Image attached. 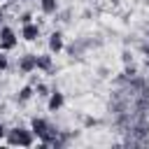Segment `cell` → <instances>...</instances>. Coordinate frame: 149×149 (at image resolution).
Segmentation results:
<instances>
[{
	"mask_svg": "<svg viewBox=\"0 0 149 149\" xmlns=\"http://www.w3.org/2000/svg\"><path fill=\"white\" fill-rule=\"evenodd\" d=\"M7 68H9V58H7L5 51H0V72H5Z\"/></svg>",
	"mask_w": 149,
	"mask_h": 149,
	"instance_id": "obj_12",
	"label": "cell"
},
{
	"mask_svg": "<svg viewBox=\"0 0 149 149\" xmlns=\"http://www.w3.org/2000/svg\"><path fill=\"white\" fill-rule=\"evenodd\" d=\"M2 2H7V0H2Z\"/></svg>",
	"mask_w": 149,
	"mask_h": 149,
	"instance_id": "obj_18",
	"label": "cell"
},
{
	"mask_svg": "<svg viewBox=\"0 0 149 149\" xmlns=\"http://www.w3.org/2000/svg\"><path fill=\"white\" fill-rule=\"evenodd\" d=\"M30 130L35 133V137H40L42 140V144H49L54 137H58V128L49 121V119H44V116H33L30 119Z\"/></svg>",
	"mask_w": 149,
	"mask_h": 149,
	"instance_id": "obj_1",
	"label": "cell"
},
{
	"mask_svg": "<svg viewBox=\"0 0 149 149\" xmlns=\"http://www.w3.org/2000/svg\"><path fill=\"white\" fill-rule=\"evenodd\" d=\"M16 68H19L21 74H33V72L37 70V56H35V54H23V56L19 58Z\"/></svg>",
	"mask_w": 149,
	"mask_h": 149,
	"instance_id": "obj_4",
	"label": "cell"
},
{
	"mask_svg": "<svg viewBox=\"0 0 149 149\" xmlns=\"http://www.w3.org/2000/svg\"><path fill=\"white\" fill-rule=\"evenodd\" d=\"M63 105H65V95H63L61 91H51V95H49V100H47L49 112H58Z\"/></svg>",
	"mask_w": 149,
	"mask_h": 149,
	"instance_id": "obj_8",
	"label": "cell"
},
{
	"mask_svg": "<svg viewBox=\"0 0 149 149\" xmlns=\"http://www.w3.org/2000/svg\"><path fill=\"white\" fill-rule=\"evenodd\" d=\"M35 95H37V98H49V95H51V91H49V86H47V84L37 81V84H35Z\"/></svg>",
	"mask_w": 149,
	"mask_h": 149,
	"instance_id": "obj_11",
	"label": "cell"
},
{
	"mask_svg": "<svg viewBox=\"0 0 149 149\" xmlns=\"http://www.w3.org/2000/svg\"><path fill=\"white\" fill-rule=\"evenodd\" d=\"M5 140H7V144H12V147H30V144H33V140H35V133H33L30 128L14 126V128H9V130H7Z\"/></svg>",
	"mask_w": 149,
	"mask_h": 149,
	"instance_id": "obj_2",
	"label": "cell"
},
{
	"mask_svg": "<svg viewBox=\"0 0 149 149\" xmlns=\"http://www.w3.org/2000/svg\"><path fill=\"white\" fill-rule=\"evenodd\" d=\"M33 95H35V86H30V84H28V86H23V88H19V91H16L14 100H16L19 105H26V102H28Z\"/></svg>",
	"mask_w": 149,
	"mask_h": 149,
	"instance_id": "obj_9",
	"label": "cell"
},
{
	"mask_svg": "<svg viewBox=\"0 0 149 149\" xmlns=\"http://www.w3.org/2000/svg\"><path fill=\"white\" fill-rule=\"evenodd\" d=\"M84 126H86V128H93V126H98V119H93V116H84Z\"/></svg>",
	"mask_w": 149,
	"mask_h": 149,
	"instance_id": "obj_14",
	"label": "cell"
},
{
	"mask_svg": "<svg viewBox=\"0 0 149 149\" xmlns=\"http://www.w3.org/2000/svg\"><path fill=\"white\" fill-rule=\"evenodd\" d=\"M47 44H49V51H51V54L63 51V47H65V42H63V33H61V30H51V35H49Z\"/></svg>",
	"mask_w": 149,
	"mask_h": 149,
	"instance_id": "obj_6",
	"label": "cell"
},
{
	"mask_svg": "<svg viewBox=\"0 0 149 149\" xmlns=\"http://www.w3.org/2000/svg\"><path fill=\"white\" fill-rule=\"evenodd\" d=\"M2 23H5V12L0 9V28H2Z\"/></svg>",
	"mask_w": 149,
	"mask_h": 149,
	"instance_id": "obj_17",
	"label": "cell"
},
{
	"mask_svg": "<svg viewBox=\"0 0 149 149\" xmlns=\"http://www.w3.org/2000/svg\"><path fill=\"white\" fill-rule=\"evenodd\" d=\"M19 21H21V26H26V23L33 21V14L30 12H23V14H19Z\"/></svg>",
	"mask_w": 149,
	"mask_h": 149,
	"instance_id": "obj_13",
	"label": "cell"
},
{
	"mask_svg": "<svg viewBox=\"0 0 149 149\" xmlns=\"http://www.w3.org/2000/svg\"><path fill=\"white\" fill-rule=\"evenodd\" d=\"M5 135H7V128H5V123H2V121H0V140H2V137H5Z\"/></svg>",
	"mask_w": 149,
	"mask_h": 149,
	"instance_id": "obj_16",
	"label": "cell"
},
{
	"mask_svg": "<svg viewBox=\"0 0 149 149\" xmlns=\"http://www.w3.org/2000/svg\"><path fill=\"white\" fill-rule=\"evenodd\" d=\"M121 58H123V63H133V54H130L128 49H126V51L121 54Z\"/></svg>",
	"mask_w": 149,
	"mask_h": 149,
	"instance_id": "obj_15",
	"label": "cell"
},
{
	"mask_svg": "<svg viewBox=\"0 0 149 149\" xmlns=\"http://www.w3.org/2000/svg\"><path fill=\"white\" fill-rule=\"evenodd\" d=\"M16 44H19V40H16L14 28L2 26V28H0V51H12Z\"/></svg>",
	"mask_w": 149,
	"mask_h": 149,
	"instance_id": "obj_3",
	"label": "cell"
},
{
	"mask_svg": "<svg viewBox=\"0 0 149 149\" xmlns=\"http://www.w3.org/2000/svg\"><path fill=\"white\" fill-rule=\"evenodd\" d=\"M37 70H42V72H47V74H54V72H56L51 51H49V54H37Z\"/></svg>",
	"mask_w": 149,
	"mask_h": 149,
	"instance_id": "obj_7",
	"label": "cell"
},
{
	"mask_svg": "<svg viewBox=\"0 0 149 149\" xmlns=\"http://www.w3.org/2000/svg\"><path fill=\"white\" fill-rule=\"evenodd\" d=\"M40 9L44 16H54L58 14V0H40Z\"/></svg>",
	"mask_w": 149,
	"mask_h": 149,
	"instance_id": "obj_10",
	"label": "cell"
},
{
	"mask_svg": "<svg viewBox=\"0 0 149 149\" xmlns=\"http://www.w3.org/2000/svg\"><path fill=\"white\" fill-rule=\"evenodd\" d=\"M42 35V28H40V23H26V26H21V37L26 40V42H35L37 37Z\"/></svg>",
	"mask_w": 149,
	"mask_h": 149,
	"instance_id": "obj_5",
	"label": "cell"
}]
</instances>
